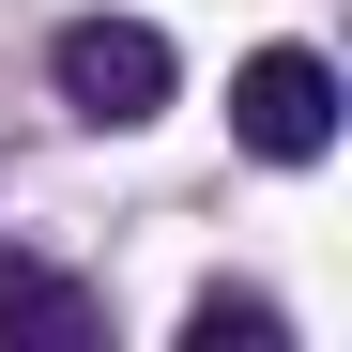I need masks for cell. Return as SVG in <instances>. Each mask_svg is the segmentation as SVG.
<instances>
[{"label": "cell", "mask_w": 352, "mask_h": 352, "mask_svg": "<svg viewBox=\"0 0 352 352\" xmlns=\"http://www.w3.org/2000/svg\"><path fill=\"white\" fill-rule=\"evenodd\" d=\"M46 77H62V107H77V123H107V138L153 123V107L184 92V62H168L153 16H62V31H46Z\"/></svg>", "instance_id": "1"}, {"label": "cell", "mask_w": 352, "mask_h": 352, "mask_svg": "<svg viewBox=\"0 0 352 352\" xmlns=\"http://www.w3.org/2000/svg\"><path fill=\"white\" fill-rule=\"evenodd\" d=\"M230 138H245L261 168L337 153V62H322V46H261V62L230 77Z\"/></svg>", "instance_id": "2"}, {"label": "cell", "mask_w": 352, "mask_h": 352, "mask_svg": "<svg viewBox=\"0 0 352 352\" xmlns=\"http://www.w3.org/2000/svg\"><path fill=\"white\" fill-rule=\"evenodd\" d=\"M184 337H199V352H276L291 322L261 307V291H199V307H184Z\"/></svg>", "instance_id": "4"}, {"label": "cell", "mask_w": 352, "mask_h": 352, "mask_svg": "<svg viewBox=\"0 0 352 352\" xmlns=\"http://www.w3.org/2000/svg\"><path fill=\"white\" fill-rule=\"evenodd\" d=\"M0 337H16V352H92V337H107V307H92L62 261L0 245Z\"/></svg>", "instance_id": "3"}]
</instances>
